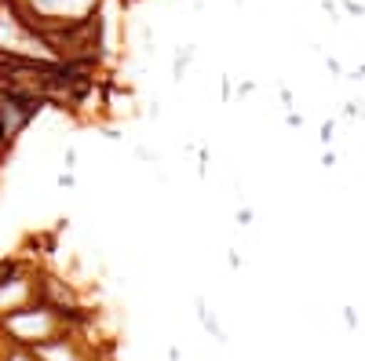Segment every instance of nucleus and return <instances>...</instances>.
Wrapping results in <instances>:
<instances>
[{"label": "nucleus", "mask_w": 365, "mask_h": 361, "mask_svg": "<svg viewBox=\"0 0 365 361\" xmlns=\"http://www.w3.org/2000/svg\"><path fill=\"white\" fill-rule=\"evenodd\" d=\"M252 219H256V212L245 204V208H237V226H252Z\"/></svg>", "instance_id": "obj_7"}, {"label": "nucleus", "mask_w": 365, "mask_h": 361, "mask_svg": "<svg viewBox=\"0 0 365 361\" xmlns=\"http://www.w3.org/2000/svg\"><path fill=\"white\" fill-rule=\"evenodd\" d=\"M63 168H66V172L77 168V146H66V150H63Z\"/></svg>", "instance_id": "obj_6"}, {"label": "nucleus", "mask_w": 365, "mask_h": 361, "mask_svg": "<svg viewBox=\"0 0 365 361\" xmlns=\"http://www.w3.org/2000/svg\"><path fill=\"white\" fill-rule=\"evenodd\" d=\"M234 4H241V0H234Z\"/></svg>", "instance_id": "obj_15"}, {"label": "nucleus", "mask_w": 365, "mask_h": 361, "mask_svg": "<svg viewBox=\"0 0 365 361\" xmlns=\"http://www.w3.org/2000/svg\"><path fill=\"white\" fill-rule=\"evenodd\" d=\"M194 58H197V48H194V44H179V48L172 51V80L187 77L190 66H194Z\"/></svg>", "instance_id": "obj_3"}, {"label": "nucleus", "mask_w": 365, "mask_h": 361, "mask_svg": "<svg viewBox=\"0 0 365 361\" xmlns=\"http://www.w3.org/2000/svg\"><path fill=\"white\" fill-rule=\"evenodd\" d=\"M344 113H347V117H361V113H365V110H361V103H354V99H351V103H347V110H344Z\"/></svg>", "instance_id": "obj_13"}, {"label": "nucleus", "mask_w": 365, "mask_h": 361, "mask_svg": "<svg viewBox=\"0 0 365 361\" xmlns=\"http://www.w3.org/2000/svg\"><path fill=\"white\" fill-rule=\"evenodd\" d=\"M344 325H347V328H358V314H354V307H344Z\"/></svg>", "instance_id": "obj_11"}, {"label": "nucleus", "mask_w": 365, "mask_h": 361, "mask_svg": "<svg viewBox=\"0 0 365 361\" xmlns=\"http://www.w3.org/2000/svg\"><path fill=\"white\" fill-rule=\"evenodd\" d=\"M344 11H347V15H358V19H361V15H365V4H358V0H344Z\"/></svg>", "instance_id": "obj_8"}, {"label": "nucleus", "mask_w": 365, "mask_h": 361, "mask_svg": "<svg viewBox=\"0 0 365 361\" xmlns=\"http://www.w3.org/2000/svg\"><path fill=\"white\" fill-rule=\"evenodd\" d=\"M322 164H325V168H332V164H336V154H332V150H325V157H322Z\"/></svg>", "instance_id": "obj_14"}, {"label": "nucleus", "mask_w": 365, "mask_h": 361, "mask_svg": "<svg viewBox=\"0 0 365 361\" xmlns=\"http://www.w3.org/2000/svg\"><path fill=\"white\" fill-rule=\"evenodd\" d=\"M194 314H197V321H201V328H205V333H208L212 340H216L220 347H227V343H230V336H227V328L220 325V318H216V310H212V307H208V299H205V295H197V299H194Z\"/></svg>", "instance_id": "obj_2"}, {"label": "nucleus", "mask_w": 365, "mask_h": 361, "mask_svg": "<svg viewBox=\"0 0 365 361\" xmlns=\"http://www.w3.org/2000/svg\"><path fill=\"white\" fill-rule=\"evenodd\" d=\"M15 266H19V259H4V256H0V278H8Z\"/></svg>", "instance_id": "obj_10"}, {"label": "nucleus", "mask_w": 365, "mask_h": 361, "mask_svg": "<svg viewBox=\"0 0 365 361\" xmlns=\"http://www.w3.org/2000/svg\"><path fill=\"white\" fill-rule=\"evenodd\" d=\"M332 139H336V120H332V117H329V120H325V125H322V146H329Z\"/></svg>", "instance_id": "obj_5"}, {"label": "nucleus", "mask_w": 365, "mask_h": 361, "mask_svg": "<svg viewBox=\"0 0 365 361\" xmlns=\"http://www.w3.org/2000/svg\"><path fill=\"white\" fill-rule=\"evenodd\" d=\"M8 4L19 11L26 26H34L41 37H48L77 22H88L106 0H8Z\"/></svg>", "instance_id": "obj_1"}, {"label": "nucleus", "mask_w": 365, "mask_h": 361, "mask_svg": "<svg viewBox=\"0 0 365 361\" xmlns=\"http://www.w3.org/2000/svg\"><path fill=\"white\" fill-rule=\"evenodd\" d=\"M256 92V80H241L237 84V99H245V95H252Z\"/></svg>", "instance_id": "obj_9"}, {"label": "nucleus", "mask_w": 365, "mask_h": 361, "mask_svg": "<svg viewBox=\"0 0 365 361\" xmlns=\"http://www.w3.org/2000/svg\"><path fill=\"white\" fill-rule=\"evenodd\" d=\"M285 120H289V128H303V113H296V110H289Z\"/></svg>", "instance_id": "obj_12"}, {"label": "nucleus", "mask_w": 365, "mask_h": 361, "mask_svg": "<svg viewBox=\"0 0 365 361\" xmlns=\"http://www.w3.org/2000/svg\"><path fill=\"white\" fill-rule=\"evenodd\" d=\"M55 183H58V190H77V175L73 172H58V179H55Z\"/></svg>", "instance_id": "obj_4"}]
</instances>
